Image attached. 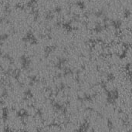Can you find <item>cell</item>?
<instances>
[{
    "label": "cell",
    "mask_w": 132,
    "mask_h": 132,
    "mask_svg": "<svg viewBox=\"0 0 132 132\" xmlns=\"http://www.w3.org/2000/svg\"><path fill=\"white\" fill-rule=\"evenodd\" d=\"M126 46L125 44H123L121 42L117 43H112L108 45L110 54H116L118 56H123L125 53V51L126 50Z\"/></svg>",
    "instance_id": "1"
},
{
    "label": "cell",
    "mask_w": 132,
    "mask_h": 132,
    "mask_svg": "<svg viewBox=\"0 0 132 132\" xmlns=\"http://www.w3.org/2000/svg\"><path fill=\"white\" fill-rule=\"evenodd\" d=\"M120 42L125 46L131 45V29H125L118 32Z\"/></svg>",
    "instance_id": "2"
},
{
    "label": "cell",
    "mask_w": 132,
    "mask_h": 132,
    "mask_svg": "<svg viewBox=\"0 0 132 132\" xmlns=\"http://www.w3.org/2000/svg\"><path fill=\"white\" fill-rule=\"evenodd\" d=\"M69 11L75 17L79 16L82 14H86L84 11L83 6L80 4H79V2H75V3L70 4V7H69Z\"/></svg>",
    "instance_id": "3"
},
{
    "label": "cell",
    "mask_w": 132,
    "mask_h": 132,
    "mask_svg": "<svg viewBox=\"0 0 132 132\" xmlns=\"http://www.w3.org/2000/svg\"><path fill=\"white\" fill-rule=\"evenodd\" d=\"M104 87L105 89V90L109 93V94H114L116 92L117 90V87L115 85V83L114 82L113 79H108L105 83H104Z\"/></svg>",
    "instance_id": "4"
},
{
    "label": "cell",
    "mask_w": 132,
    "mask_h": 132,
    "mask_svg": "<svg viewBox=\"0 0 132 132\" xmlns=\"http://www.w3.org/2000/svg\"><path fill=\"white\" fill-rule=\"evenodd\" d=\"M39 112V111L34 105H29L25 109V114L29 116H35Z\"/></svg>",
    "instance_id": "5"
},
{
    "label": "cell",
    "mask_w": 132,
    "mask_h": 132,
    "mask_svg": "<svg viewBox=\"0 0 132 132\" xmlns=\"http://www.w3.org/2000/svg\"><path fill=\"white\" fill-rule=\"evenodd\" d=\"M7 131L5 120L3 118H0V131Z\"/></svg>",
    "instance_id": "6"
},
{
    "label": "cell",
    "mask_w": 132,
    "mask_h": 132,
    "mask_svg": "<svg viewBox=\"0 0 132 132\" xmlns=\"http://www.w3.org/2000/svg\"><path fill=\"white\" fill-rule=\"evenodd\" d=\"M77 97H78L79 99H80V100H83V99H84L85 97H87V96H86L85 93H84L83 90H81L80 89H79V90H77Z\"/></svg>",
    "instance_id": "7"
}]
</instances>
